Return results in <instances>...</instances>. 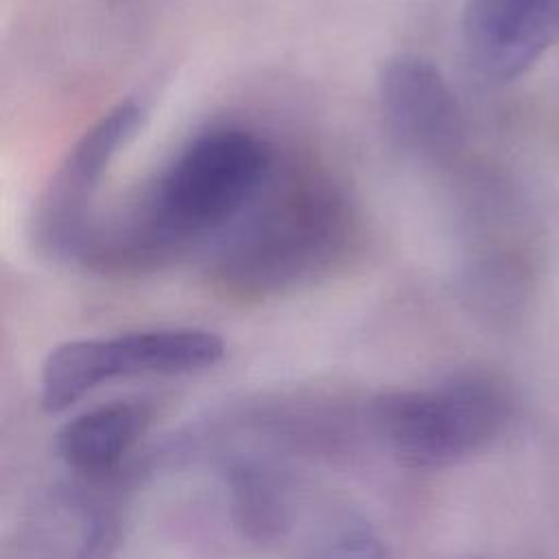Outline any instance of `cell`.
Masks as SVG:
<instances>
[{"label":"cell","mask_w":559,"mask_h":559,"mask_svg":"<svg viewBox=\"0 0 559 559\" xmlns=\"http://www.w3.org/2000/svg\"><path fill=\"white\" fill-rule=\"evenodd\" d=\"M151 421L144 402L114 400L68 419L55 435L59 459L83 476H105L138 443Z\"/></svg>","instance_id":"cell-8"},{"label":"cell","mask_w":559,"mask_h":559,"mask_svg":"<svg viewBox=\"0 0 559 559\" xmlns=\"http://www.w3.org/2000/svg\"><path fill=\"white\" fill-rule=\"evenodd\" d=\"M144 120V105L124 98L92 122L68 148L35 203L31 234L41 253L59 262H76L81 245L98 216L96 199L103 179Z\"/></svg>","instance_id":"cell-5"},{"label":"cell","mask_w":559,"mask_h":559,"mask_svg":"<svg viewBox=\"0 0 559 559\" xmlns=\"http://www.w3.org/2000/svg\"><path fill=\"white\" fill-rule=\"evenodd\" d=\"M354 234L352 205L330 177L280 170L214 240V277L240 295H273L328 271Z\"/></svg>","instance_id":"cell-2"},{"label":"cell","mask_w":559,"mask_h":559,"mask_svg":"<svg viewBox=\"0 0 559 559\" xmlns=\"http://www.w3.org/2000/svg\"><path fill=\"white\" fill-rule=\"evenodd\" d=\"M509 393L485 376H454L430 386L380 393L369 404L376 435L415 469L461 463L491 445L509 426Z\"/></svg>","instance_id":"cell-3"},{"label":"cell","mask_w":559,"mask_h":559,"mask_svg":"<svg viewBox=\"0 0 559 559\" xmlns=\"http://www.w3.org/2000/svg\"><path fill=\"white\" fill-rule=\"evenodd\" d=\"M277 166L269 140L240 124L190 138L131 201L94 218L76 264L140 273L223 236L258 199Z\"/></svg>","instance_id":"cell-1"},{"label":"cell","mask_w":559,"mask_h":559,"mask_svg":"<svg viewBox=\"0 0 559 559\" xmlns=\"http://www.w3.org/2000/svg\"><path fill=\"white\" fill-rule=\"evenodd\" d=\"M236 526L253 542H275L290 526L293 502L286 474L269 461L238 456L225 472Z\"/></svg>","instance_id":"cell-9"},{"label":"cell","mask_w":559,"mask_h":559,"mask_svg":"<svg viewBox=\"0 0 559 559\" xmlns=\"http://www.w3.org/2000/svg\"><path fill=\"white\" fill-rule=\"evenodd\" d=\"M378 103L391 135L408 151L445 159L465 142V118L454 90L430 59L400 52L378 72Z\"/></svg>","instance_id":"cell-6"},{"label":"cell","mask_w":559,"mask_h":559,"mask_svg":"<svg viewBox=\"0 0 559 559\" xmlns=\"http://www.w3.org/2000/svg\"><path fill=\"white\" fill-rule=\"evenodd\" d=\"M223 354V338L199 328H155L66 341L44 358L39 402L48 413H61L105 382L192 373L216 365Z\"/></svg>","instance_id":"cell-4"},{"label":"cell","mask_w":559,"mask_h":559,"mask_svg":"<svg viewBox=\"0 0 559 559\" xmlns=\"http://www.w3.org/2000/svg\"><path fill=\"white\" fill-rule=\"evenodd\" d=\"M461 28L474 70L511 81L559 41V0H467Z\"/></svg>","instance_id":"cell-7"},{"label":"cell","mask_w":559,"mask_h":559,"mask_svg":"<svg viewBox=\"0 0 559 559\" xmlns=\"http://www.w3.org/2000/svg\"><path fill=\"white\" fill-rule=\"evenodd\" d=\"M310 559H389V555L373 533L347 528L321 544Z\"/></svg>","instance_id":"cell-10"}]
</instances>
